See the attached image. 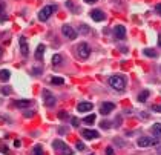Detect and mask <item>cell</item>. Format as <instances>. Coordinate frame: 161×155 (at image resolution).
<instances>
[{
	"label": "cell",
	"mask_w": 161,
	"mask_h": 155,
	"mask_svg": "<svg viewBox=\"0 0 161 155\" xmlns=\"http://www.w3.org/2000/svg\"><path fill=\"white\" fill-rule=\"evenodd\" d=\"M109 85L115 91L121 92V91H124V88H126V78L123 75H112V77L109 78Z\"/></svg>",
	"instance_id": "6da1fadb"
},
{
	"label": "cell",
	"mask_w": 161,
	"mask_h": 155,
	"mask_svg": "<svg viewBox=\"0 0 161 155\" xmlns=\"http://www.w3.org/2000/svg\"><path fill=\"white\" fill-rule=\"evenodd\" d=\"M55 11H57V5H48V6H45V8L40 11V14H38V20L46 22Z\"/></svg>",
	"instance_id": "7a4b0ae2"
},
{
	"label": "cell",
	"mask_w": 161,
	"mask_h": 155,
	"mask_svg": "<svg viewBox=\"0 0 161 155\" xmlns=\"http://www.w3.org/2000/svg\"><path fill=\"white\" fill-rule=\"evenodd\" d=\"M77 54H78V57L81 58V60L89 58V56H90L89 45H88V43H80V45L77 46Z\"/></svg>",
	"instance_id": "3957f363"
},
{
	"label": "cell",
	"mask_w": 161,
	"mask_h": 155,
	"mask_svg": "<svg viewBox=\"0 0 161 155\" xmlns=\"http://www.w3.org/2000/svg\"><path fill=\"white\" fill-rule=\"evenodd\" d=\"M52 148L55 149V151H60V154L61 155H71L72 151L68 148V144H65L61 140H55L52 143Z\"/></svg>",
	"instance_id": "277c9868"
},
{
	"label": "cell",
	"mask_w": 161,
	"mask_h": 155,
	"mask_svg": "<svg viewBox=\"0 0 161 155\" xmlns=\"http://www.w3.org/2000/svg\"><path fill=\"white\" fill-rule=\"evenodd\" d=\"M137 144H138L140 148H149V146H152V144H158V138H149V137H141V138H138Z\"/></svg>",
	"instance_id": "5b68a950"
},
{
	"label": "cell",
	"mask_w": 161,
	"mask_h": 155,
	"mask_svg": "<svg viewBox=\"0 0 161 155\" xmlns=\"http://www.w3.org/2000/svg\"><path fill=\"white\" fill-rule=\"evenodd\" d=\"M61 32H63V36H65V37H68L69 40H75V39H77V31L72 28L71 25H63Z\"/></svg>",
	"instance_id": "8992f818"
},
{
	"label": "cell",
	"mask_w": 161,
	"mask_h": 155,
	"mask_svg": "<svg viewBox=\"0 0 161 155\" xmlns=\"http://www.w3.org/2000/svg\"><path fill=\"white\" fill-rule=\"evenodd\" d=\"M43 101H45V104L48 106V108H52V106H55V97L52 95V92L51 91H48V89H45L43 91Z\"/></svg>",
	"instance_id": "52a82bcc"
},
{
	"label": "cell",
	"mask_w": 161,
	"mask_h": 155,
	"mask_svg": "<svg viewBox=\"0 0 161 155\" xmlns=\"http://www.w3.org/2000/svg\"><path fill=\"white\" fill-rule=\"evenodd\" d=\"M114 34H115V37L118 40H123L126 37V28L123 25H117V26L114 28Z\"/></svg>",
	"instance_id": "ba28073f"
},
{
	"label": "cell",
	"mask_w": 161,
	"mask_h": 155,
	"mask_svg": "<svg viewBox=\"0 0 161 155\" xmlns=\"http://www.w3.org/2000/svg\"><path fill=\"white\" fill-rule=\"evenodd\" d=\"M90 17H92V20H95V22H103L106 16H105V12L101 9H92L90 11Z\"/></svg>",
	"instance_id": "9c48e42d"
},
{
	"label": "cell",
	"mask_w": 161,
	"mask_h": 155,
	"mask_svg": "<svg viewBox=\"0 0 161 155\" xmlns=\"http://www.w3.org/2000/svg\"><path fill=\"white\" fill-rule=\"evenodd\" d=\"M81 135L85 137V138H88V140H95V138L100 137V134H98L97 131H94V129H85V131L81 132Z\"/></svg>",
	"instance_id": "30bf717a"
},
{
	"label": "cell",
	"mask_w": 161,
	"mask_h": 155,
	"mask_svg": "<svg viewBox=\"0 0 161 155\" xmlns=\"http://www.w3.org/2000/svg\"><path fill=\"white\" fill-rule=\"evenodd\" d=\"M115 109V104L114 103H105V104H101V108H100V114H103V115H107L109 112H112Z\"/></svg>",
	"instance_id": "8fae6325"
},
{
	"label": "cell",
	"mask_w": 161,
	"mask_h": 155,
	"mask_svg": "<svg viewBox=\"0 0 161 155\" xmlns=\"http://www.w3.org/2000/svg\"><path fill=\"white\" fill-rule=\"evenodd\" d=\"M18 43H20V51H22L23 57H28V56H29V49H28V43H26V39H25V37H20Z\"/></svg>",
	"instance_id": "7c38bea8"
},
{
	"label": "cell",
	"mask_w": 161,
	"mask_h": 155,
	"mask_svg": "<svg viewBox=\"0 0 161 155\" xmlns=\"http://www.w3.org/2000/svg\"><path fill=\"white\" fill-rule=\"evenodd\" d=\"M92 103H89V101H83V103H80L78 106H77V111L78 112H89V111H92Z\"/></svg>",
	"instance_id": "4fadbf2b"
},
{
	"label": "cell",
	"mask_w": 161,
	"mask_h": 155,
	"mask_svg": "<svg viewBox=\"0 0 161 155\" xmlns=\"http://www.w3.org/2000/svg\"><path fill=\"white\" fill-rule=\"evenodd\" d=\"M43 54H45V45H38L36 49V60H43Z\"/></svg>",
	"instance_id": "5bb4252c"
},
{
	"label": "cell",
	"mask_w": 161,
	"mask_h": 155,
	"mask_svg": "<svg viewBox=\"0 0 161 155\" xmlns=\"http://www.w3.org/2000/svg\"><path fill=\"white\" fill-rule=\"evenodd\" d=\"M152 132H154V137L161 140V123H155L154 128H152Z\"/></svg>",
	"instance_id": "9a60e30c"
},
{
	"label": "cell",
	"mask_w": 161,
	"mask_h": 155,
	"mask_svg": "<svg viewBox=\"0 0 161 155\" xmlns=\"http://www.w3.org/2000/svg\"><path fill=\"white\" fill-rule=\"evenodd\" d=\"M31 104H32V101H31V100H18V101H16V106L20 108V109L28 108V106H31Z\"/></svg>",
	"instance_id": "2e32d148"
},
{
	"label": "cell",
	"mask_w": 161,
	"mask_h": 155,
	"mask_svg": "<svg viewBox=\"0 0 161 155\" xmlns=\"http://www.w3.org/2000/svg\"><path fill=\"white\" fill-rule=\"evenodd\" d=\"M9 77H11V72H9V71H6V69H2V71H0V80H2V81H8Z\"/></svg>",
	"instance_id": "e0dca14e"
},
{
	"label": "cell",
	"mask_w": 161,
	"mask_h": 155,
	"mask_svg": "<svg viewBox=\"0 0 161 155\" xmlns=\"http://www.w3.org/2000/svg\"><path fill=\"white\" fill-rule=\"evenodd\" d=\"M143 52L147 56V57H154V58H155L157 56H158V54H157V51H155V49H152V48H146Z\"/></svg>",
	"instance_id": "ac0fdd59"
},
{
	"label": "cell",
	"mask_w": 161,
	"mask_h": 155,
	"mask_svg": "<svg viewBox=\"0 0 161 155\" xmlns=\"http://www.w3.org/2000/svg\"><path fill=\"white\" fill-rule=\"evenodd\" d=\"M149 94H150V92H149L147 89H144L143 92H141V94L138 95V101H141V103H144V101L147 100V97H149Z\"/></svg>",
	"instance_id": "d6986e66"
},
{
	"label": "cell",
	"mask_w": 161,
	"mask_h": 155,
	"mask_svg": "<svg viewBox=\"0 0 161 155\" xmlns=\"http://www.w3.org/2000/svg\"><path fill=\"white\" fill-rule=\"evenodd\" d=\"M5 16H6V8H5V3L0 2V20L2 22L5 20Z\"/></svg>",
	"instance_id": "ffe728a7"
},
{
	"label": "cell",
	"mask_w": 161,
	"mask_h": 155,
	"mask_svg": "<svg viewBox=\"0 0 161 155\" xmlns=\"http://www.w3.org/2000/svg\"><path fill=\"white\" fill-rule=\"evenodd\" d=\"M95 118H97V117H95V114H90V115L85 117V120H83V121H85V123H88V124H92V123L95 121Z\"/></svg>",
	"instance_id": "44dd1931"
},
{
	"label": "cell",
	"mask_w": 161,
	"mask_h": 155,
	"mask_svg": "<svg viewBox=\"0 0 161 155\" xmlns=\"http://www.w3.org/2000/svg\"><path fill=\"white\" fill-rule=\"evenodd\" d=\"M32 155H43V149H41V146H40V144H37V146H34V151H32Z\"/></svg>",
	"instance_id": "7402d4cb"
},
{
	"label": "cell",
	"mask_w": 161,
	"mask_h": 155,
	"mask_svg": "<svg viewBox=\"0 0 161 155\" xmlns=\"http://www.w3.org/2000/svg\"><path fill=\"white\" fill-rule=\"evenodd\" d=\"M52 63L54 65H60V63H61V56H60V54H55L52 57Z\"/></svg>",
	"instance_id": "603a6c76"
},
{
	"label": "cell",
	"mask_w": 161,
	"mask_h": 155,
	"mask_svg": "<svg viewBox=\"0 0 161 155\" xmlns=\"http://www.w3.org/2000/svg\"><path fill=\"white\" fill-rule=\"evenodd\" d=\"M51 81H52L54 85H63V83H65V80H63L61 77H52Z\"/></svg>",
	"instance_id": "cb8c5ba5"
},
{
	"label": "cell",
	"mask_w": 161,
	"mask_h": 155,
	"mask_svg": "<svg viewBox=\"0 0 161 155\" xmlns=\"http://www.w3.org/2000/svg\"><path fill=\"white\" fill-rule=\"evenodd\" d=\"M100 126H101L103 129H109V128H110V123H109V121H106V120H103Z\"/></svg>",
	"instance_id": "d4e9b609"
},
{
	"label": "cell",
	"mask_w": 161,
	"mask_h": 155,
	"mask_svg": "<svg viewBox=\"0 0 161 155\" xmlns=\"http://www.w3.org/2000/svg\"><path fill=\"white\" fill-rule=\"evenodd\" d=\"M106 155H115V151H114L112 146H107L106 148Z\"/></svg>",
	"instance_id": "484cf974"
},
{
	"label": "cell",
	"mask_w": 161,
	"mask_h": 155,
	"mask_svg": "<svg viewBox=\"0 0 161 155\" xmlns=\"http://www.w3.org/2000/svg\"><path fill=\"white\" fill-rule=\"evenodd\" d=\"M2 94L9 95V94H11V88H2Z\"/></svg>",
	"instance_id": "4316f807"
},
{
	"label": "cell",
	"mask_w": 161,
	"mask_h": 155,
	"mask_svg": "<svg viewBox=\"0 0 161 155\" xmlns=\"http://www.w3.org/2000/svg\"><path fill=\"white\" fill-rule=\"evenodd\" d=\"M81 32H83V34H88V32H89V28H88L86 25H83V26H81Z\"/></svg>",
	"instance_id": "83f0119b"
},
{
	"label": "cell",
	"mask_w": 161,
	"mask_h": 155,
	"mask_svg": "<svg viewBox=\"0 0 161 155\" xmlns=\"http://www.w3.org/2000/svg\"><path fill=\"white\" fill-rule=\"evenodd\" d=\"M66 6H69V8H71L72 11H77V8L74 6V3H72V2H66Z\"/></svg>",
	"instance_id": "f1b7e54d"
},
{
	"label": "cell",
	"mask_w": 161,
	"mask_h": 155,
	"mask_svg": "<svg viewBox=\"0 0 161 155\" xmlns=\"http://www.w3.org/2000/svg\"><path fill=\"white\" fill-rule=\"evenodd\" d=\"M58 117H60L61 120H65L68 115H66V112H65V111H60V112H58Z\"/></svg>",
	"instance_id": "f546056e"
},
{
	"label": "cell",
	"mask_w": 161,
	"mask_h": 155,
	"mask_svg": "<svg viewBox=\"0 0 161 155\" xmlns=\"http://www.w3.org/2000/svg\"><path fill=\"white\" fill-rule=\"evenodd\" d=\"M77 149H78V151H83V149H85V144L78 141V143H77Z\"/></svg>",
	"instance_id": "4dcf8cb0"
},
{
	"label": "cell",
	"mask_w": 161,
	"mask_h": 155,
	"mask_svg": "<svg viewBox=\"0 0 161 155\" xmlns=\"http://www.w3.org/2000/svg\"><path fill=\"white\" fill-rule=\"evenodd\" d=\"M154 111H155V112H161V104H155V106H154Z\"/></svg>",
	"instance_id": "1f68e13d"
},
{
	"label": "cell",
	"mask_w": 161,
	"mask_h": 155,
	"mask_svg": "<svg viewBox=\"0 0 161 155\" xmlns=\"http://www.w3.org/2000/svg\"><path fill=\"white\" fill-rule=\"evenodd\" d=\"M71 123H72V126H78V118H72Z\"/></svg>",
	"instance_id": "d6a6232c"
},
{
	"label": "cell",
	"mask_w": 161,
	"mask_h": 155,
	"mask_svg": "<svg viewBox=\"0 0 161 155\" xmlns=\"http://www.w3.org/2000/svg\"><path fill=\"white\" fill-rule=\"evenodd\" d=\"M155 11H157V12H158V14L161 16V3H158V5L155 6Z\"/></svg>",
	"instance_id": "836d02e7"
},
{
	"label": "cell",
	"mask_w": 161,
	"mask_h": 155,
	"mask_svg": "<svg viewBox=\"0 0 161 155\" xmlns=\"http://www.w3.org/2000/svg\"><path fill=\"white\" fill-rule=\"evenodd\" d=\"M157 154L161 155V143H160V144H157Z\"/></svg>",
	"instance_id": "e575fe53"
},
{
	"label": "cell",
	"mask_w": 161,
	"mask_h": 155,
	"mask_svg": "<svg viewBox=\"0 0 161 155\" xmlns=\"http://www.w3.org/2000/svg\"><path fill=\"white\" fill-rule=\"evenodd\" d=\"M20 144H22V143H20V141H18V140H16V141H14V146H16V148H18V146H20Z\"/></svg>",
	"instance_id": "d590c367"
},
{
	"label": "cell",
	"mask_w": 161,
	"mask_h": 155,
	"mask_svg": "<svg viewBox=\"0 0 161 155\" xmlns=\"http://www.w3.org/2000/svg\"><path fill=\"white\" fill-rule=\"evenodd\" d=\"M31 115H32V112H26V114H25V117H26V118H29Z\"/></svg>",
	"instance_id": "8d00e7d4"
},
{
	"label": "cell",
	"mask_w": 161,
	"mask_h": 155,
	"mask_svg": "<svg viewBox=\"0 0 161 155\" xmlns=\"http://www.w3.org/2000/svg\"><path fill=\"white\" fill-rule=\"evenodd\" d=\"M158 45H160V46H161V34H160V36H158Z\"/></svg>",
	"instance_id": "74e56055"
},
{
	"label": "cell",
	"mask_w": 161,
	"mask_h": 155,
	"mask_svg": "<svg viewBox=\"0 0 161 155\" xmlns=\"http://www.w3.org/2000/svg\"><path fill=\"white\" fill-rule=\"evenodd\" d=\"M85 2H88V3H94V2H97V0H85Z\"/></svg>",
	"instance_id": "f35d334b"
},
{
	"label": "cell",
	"mask_w": 161,
	"mask_h": 155,
	"mask_svg": "<svg viewBox=\"0 0 161 155\" xmlns=\"http://www.w3.org/2000/svg\"><path fill=\"white\" fill-rule=\"evenodd\" d=\"M2 54H3V51H2V48H0V58H2Z\"/></svg>",
	"instance_id": "ab89813d"
}]
</instances>
